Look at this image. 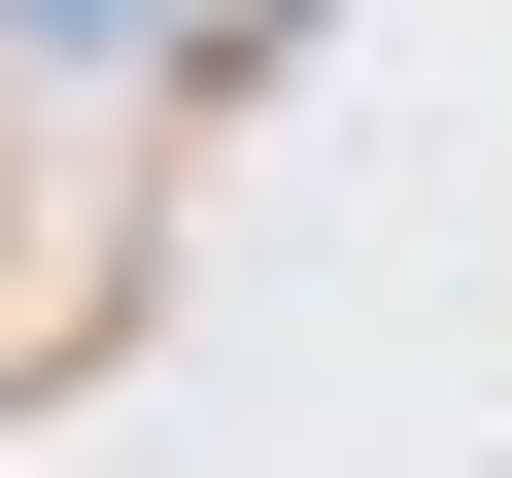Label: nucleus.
Segmentation results:
<instances>
[{
    "label": "nucleus",
    "instance_id": "f257e3e1",
    "mask_svg": "<svg viewBox=\"0 0 512 478\" xmlns=\"http://www.w3.org/2000/svg\"><path fill=\"white\" fill-rule=\"evenodd\" d=\"M0 35H137V0H0Z\"/></svg>",
    "mask_w": 512,
    "mask_h": 478
}]
</instances>
